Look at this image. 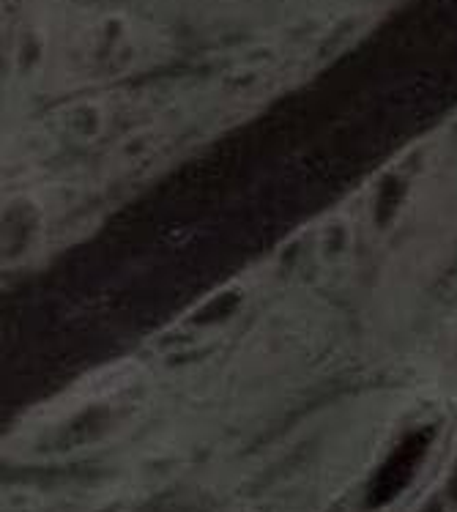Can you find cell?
<instances>
[{
    "mask_svg": "<svg viewBox=\"0 0 457 512\" xmlns=\"http://www.w3.org/2000/svg\"><path fill=\"white\" fill-rule=\"evenodd\" d=\"M252 146H255L252 137L250 140L230 137L225 143H219L206 157H198L184 170H178L173 181L167 184V195L192 209L214 203L239 178Z\"/></svg>",
    "mask_w": 457,
    "mask_h": 512,
    "instance_id": "1",
    "label": "cell"
},
{
    "mask_svg": "<svg viewBox=\"0 0 457 512\" xmlns=\"http://www.w3.org/2000/svg\"><path fill=\"white\" fill-rule=\"evenodd\" d=\"M332 121L318 94H299L285 99L252 129V143L263 148H291L310 140L323 124Z\"/></svg>",
    "mask_w": 457,
    "mask_h": 512,
    "instance_id": "2",
    "label": "cell"
},
{
    "mask_svg": "<svg viewBox=\"0 0 457 512\" xmlns=\"http://www.w3.org/2000/svg\"><path fill=\"white\" fill-rule=\"evenodd\" d=\"M427 439L425 436H411V439L395 452V458L389 460L384 466V471L378 474V480L373 485V493H370V502H386L392 499L408 480H411V471H414L416 460L422 458L425 452Z\"/></svg>",
    "mask_w": 457,
    "mask_h": 512,
    "instance_id": "3",
    "label": "cell"
},
{
    "mask_svg": "<svg viewBox=\"0 0 457 512\" xmlns=\"http://www.w3.org/2000/svg\"><path fill=\"white\" fill-rule=\"evenodd\" d=\"M154 228V206L151 203H135L124 209L113 222H110V239L121 241V244H135L137 239H143L148 230Z\"/></svg>",
    "mask_w": 457,
    "mask_h": 512,
    "instance_id": "4",
    "label": "cell"
},
{
    "mask_svg": "<svg viewBox=\"0 0 457 512\" xmlns=\"http://www.w3.org/2000/svg\"><path fill=\"white\" fill-rule=\"evenodd\" d=\"M397 184L395 181H386V187H384V192H381V203H378V211H381V217H389V214H392V211H395V206H397V198H400V192H397Z\"/></svg>",
    "mask_w": 457,
    "mask_h": 512,
    "instance_id": "5",
    "label": "cell"
}]
</instances>
